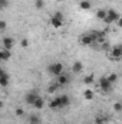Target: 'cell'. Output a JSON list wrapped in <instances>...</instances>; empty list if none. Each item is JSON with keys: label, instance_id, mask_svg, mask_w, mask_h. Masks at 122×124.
<instances>
[{"label": "cell", "instance_id": "obj_1", "mask_svg": "<svg viewBox=\"0 0 122 124\" xmlns=\"http://www.w3.org/2000/svg\"><path fill=\"white\" fill-rule=\"evenodd\" d=\"M98 38V32H91V33H85L82 36H79V43L83 46H89L93 42H96Z\"/></svg>", "mask_w": 122, "mask_h": 124}, {"label": "cell", "instance_id": "obj_2", "mask_svg": "<svg viewBox=\"0 0 122 124\" xmlns=\"http://www.w3.org/2000/svg\"><path fill=\"white\" fill-rule=\"evenodd\" d=\"M47 72L50 75H55V77H59L63 74V63L62 62H52L49 66H47Z\"/></svg>", "mask_w": 122, "mask_h": 124}, {"label": "cell", "instance_id": "obj_3", "mask_svg": "<svg viewBox=\"0 0 122 124\" xmlns=\"http://www.w3.org/2000/svg\"><path fill=\"white\" fill-rule=\"evenodd\" d=\"M109 58L112 61H121L122 59V45H115L111 51H109Z\"/></svg>", "mask_w": 122, "mask_h": 124}, {"label": "cell", "instance_id": "obj_4", "mask_svg": "<svg viewBox=\"0 0 122 124\" xmlns=\"http://www.w3.org/2000/svg\"><path fill=\"white\" fill-rule=\"evenodd\" d=\"M119 17H121V15H119L116 10H114V9H109V10H108V15H106V19H105L103 22H105L106 25H111V23H116Z\"/></svg>", "mask_w": 122, "mask_h": 124}, {"label": "cell", "instance_id": "obj_5", "mask_svg": "<svg viewBox=\"0 0 122 124\" xmlns=\"http://www.w3.org/2000/svg\"><path fill=\"white\" fill-rule=\"evenodd\" d=\"M98 84H99V88H101V90H102L103 93L109 91V90L112 88V85H114V84H111V81L108 79V77H101V78H99V82H98Z\"/></svg>", "mask_w": 122, "mask_h": 124}, {"label": "cell", "instance_id": "obj_6", "mask_svg": "<svg viewBox=\"0 0 122 124\" xmlns=\"http://www.w3.org/2000/svg\"><path fill=\"white\" fill-rule=\"evenodd\" d=\"M1 48H6V49H9V51H12V48L14 46V39L13 38H9V36H4L3 39H1Z\"/></svg>", "mask_w": 122, "mask_h": 124}, {"label": "cell", "instance_id": "obj_7", "mask_svg": "<svg viewBox=\"0 0 122 124\" xmlns=\"http://www.w3.org/2000/svg\"><path fill=\"white\" fill-rule=\"evenodd\" d=\"M69 81H70V78H69V75H66V74H62V75H59V77H56V84H58L59 87L68 85Z\"/></svg>", "mask_w": 122, "mask_h": 124}, {"label": "cell", "instance_id": "obj_8", "mask_svg": "<svg viewBox=\"0 0 122 124\" xmlns=\"http://www.w3.org/2000/svg\"><path fill=\"white\" fill-rule=\"evenodd\" d=\"M49 108L50 110H58V108H63L62 107V100L61 97H55L50 102H49Z\"/></svg>", "mask_w": 122, "mask_h": 124}, {"label": "cell", "instance_id": "obj_9", "mask_svg": "<svg viewBox=\"0 0 122 124\" xmlns=\"http://www.w3.org/2000/svg\"><path fill=\"white\" fill-rule=\"evenodd\" d=\"M83 71V63L81 61H75L72 63V72L73 74H81Z\"/></svg>", "mask_w": 122, "mask_h": 124}, {"label": "cell", "instance_id": "obj_10", "mask_svg": "<svg viewBox=\"0 0 122 124\" xmlns=\"http://www.w3.org/2000/svg\"><path fill=\"white\" fill-rule=\"evenodd\" d=\"M50 25L53 26V28H56V29H59L63 26V19H59V17H56L55 15L50 17Z\"/></svg>", "mask_w": 122, "mask_h": 124}, {"label": "cell", "instance_id": "obj_11", "mask_svg": "<svg viewBox=\"0 0 122 124\" xmlns=\"http://www.w3.org/2000/svg\"><path fill=\"white\" fill-rule=\"evenodd\" d=\"M10 58H12V51H9L6 48H1V51H0V59L4 62V61H9Z\"/></svg>", "mask_w": 122, "mask_h": 124}, {"label": "cell", "instance_id": "obj_12", "mask_svg": "<svg viewBox=\"0 0 122 124\" xmlns=\"http://www.w3.org/2000/svg\"><path fill=\"white\" fill-rule=\"evenodd\" d=\"M37 97H39V94H37V93H29V94H26L25 100H26V102H27L29 105H33V104H34V101L37 100Z\"/></svg>", "mask_w": 122, "mask_h": 124}, {"label": "cell", "instance_id": "obj_13", "mask_svg": "<svg viewBox=\"0 0 122 124\" xmlns=\"http://www.w3.org/2000/svg\"><path fill=\"white\" fill-rule=\"evenodd\" d=\"M0 85H1L3 88H6V87L9 85V75H7L4 71L0 72Z\"/></svg>", "mask_w": 122, "mask_h": 124}, {"label": "cell", "instance_id": "obj_14", "mask_svg": "<svg viewBox=\"0 0 122 124\" xmlns=\"http://www.w3.org/2000/svg\"><path fill=\"white\" fill-rule=\"evenodd\" d=\"M106 15H108V10H105V9H98L96 13H95V17H96L98 20H105V19H106Z\"/></svg>", "mask_w": 122, "mask_h": 124}, {"label": "cell", "instance_id": "obj_15", "mask_svg": "<svg viewBox=\"0 0 122 124\" xmlns=\"http://www.w3.org/2000/svg\"><path fill=\"white\" fill-rule=\"evenodd\" d=\"M33 107H34L36 110H42V108L45 107V100H43V98H42V97L39 95V97H37V100L34 101V104H33Z\"/></svg>", "mask_w": 122, "mask_h": 124}, {"label": "cell", "instance_id": "obj_16", "mask_svg": "<svg viewBox=\"0 0 122 124\" xmlns=\"http://www.w3.org/2000/svg\"><path fill=\"white\" fill-rule=\"evenodd\" d=\"M79 7H81L82 10H89V9L92 7V3L89 1V0H81Z\"/></svg>", "mask_w": 122, "mask_h": 124}, {"label": "cell", "instance_id": "obj_17", "mask_svg": "<svg viewBox=\"0 0 122 124\" xmlns=\"http://www.w3.org/2000/svg\"><path fill=\"white\" fill-rule=\"evenodd\" d=\"M93 81H95V75H93V74H88V75L83 78V84H85V85H92Z\"/></svg>", "mask_w": 122, "mask_h": 124}, {"label": "cell", "instance_id": "obj_18", "mask_svg": "<svg viewBox=\"0 0 122 124\" xmlns=\"http://www.w3.org/2000/svg\"><path fill=\"white\" fill-rule=\"evenodd\" d=\"M83 97H85V100H93V97H95V93L92 91L91 88H86V90L83 91Z\"/></svg>", "mask_w": 122, "mask_h": 124}, {"label": "cell", "instance_id": "obj_19", "mask_svg": "<svg viewBox=\"0 0 122 124\" xmlns=\"http://www.w3.org/2000/svg\"><path fill=\"white\" fill-rule=\"evenodd\" d=\"M61 100H62V107H63V108L68 107V105L70 104V100H69L68 95H61Z\"/></svg>", "mask_w": 122, "mask_h": 124}, {"label": "cell", "instance_id": "obj_20", "mask_svg": "<svg viewBox=\"0 0 122 124\" xmlns=\"http://www.w3.org/2000/svg\"><path fill=\"white\" fill-rule=\"evenodd\" d=\"M105 33L103 32H101V33H98V38H96V42L98 43H105Z\"/></svg>", "mask_w": 122, "mask_h": 124}, {"label": "cell", "instance_id": "obj_21", "mask_svg": "<svg viewBox=\"0 0 122 124\" xmlns=\"http://www.w3.org/2000/svg\"><path fill=\"white\" fill-rule=\"evenodd\" d=\"M108 79L111 81V84H115V82L118 81V75H116L115 72H112V74H109V75H108Z\"/></svg>", "mask_w": 122, "mask_h": 124}, {"label": "cell", "instance_id": "obj_22", "mask_svg": "<svg viewBox=\"0 0 122 124\" xmlns=\"http://www.w3.org/2000/svg\"><path fill=\"white\" fill-rule=\"evenodd\" d=\"M29 123L30 124H40V117H37V116H30Z\"/></svg>", "mask_w": 122, "mask_h": 124}, {"label": "cell", "instance_id": "obj_23", "mask_svg": "<svg viewBox=\"0 0 122 124\" xmlns=\"http://www.w3.org/2000/svg\"><path fill=\"white\" fill-rule=\"evenodd\" d=\"M14 114H16L17 117H23V116H25V110H23L22 107H16V110H14Z\"/></svg>", "mask_w": 122, "mask_h": 124}, {"label": "cell", "instance_id": "obj_24", "mask_svg": "<svg viewBox=\"0 0 122 124\" xmlns=\"http://www.w3.org/2000/svg\"><path fill=\"white\" fill-rule=\"evenodd\" d=\"M43 6H45V1H43V0H34V7H36L37 10L43 9Z\"/></svg>", "mask_w": 122, "mask_h": 124}, {"label": "cell", "instance_id": "obj_25", "mask_svg": "<svg viewBox=\"0 0 122 124\" xmlns=\"http://www.w3.org/2000/svg\"><path fill=\"white\" fill-rule=\"evenodd\" d=\"M105 117H102V116H96L95 117V124H105Z\"/></svg>", "mask_w": 122, "mask_h": 124}, {"label": "cell", "instance_id": "obj_26", "mask_svg": "<svg viewBox=\"0 0 122 124\" xmlns=\"http://www.w3.org/2000/svg\"><path fill=\"white\" fill-rule=\"evenodd\" d=\"M58 88H59V85H58V84H53L52 87H49V88H47V93H49V94H55L56 91H58Z\"/></svg>", "mask_w": 122, "mask_h": 124}, {"label": "cell", "instance_id": "obj_27", "mask_svg": "<svg viewBox=\"0 0 122 124\" xmlns=\"http://www.w3.org/2000/svg\"><path fill=\"white\" fill-rule=\"evenodd\" d=\"M114 110L116 113H121L122 111V102H114Z\"/></svg>", "mask_w": 122, "mask_h": 124}, {"label": "cell", "instance_id": "obj_28", "mask_svg": "<svg viewBox=\"0 0 122 124\" xmlns=\"http://www.w3.org/2000/svg\"><path fill=\"white\" fill-rule=\"evenodd\" d=\"M20 45H22V48H27V46H29V39L23 38V39L20 40Z\"/></svg>", "mask_w": 122, "mask_h": 124}, {"label": "cell", "instance_id": "obj_29", "mask_svg": "<svg viewBox=\"0 0 122 124\" xmlns=\"http://www.w3.org/2000/svg\"><path fill=\"white\" fill-rule=\"evenodd\" d=\"M0 4H1V9H6L9 6V1L7 0H0Z\"/></svg>", "mask_w": 122, "mask_h": 124}, {"label": "cell", "instance_id": "obj_30", "mask_svg": "<svg viewBox=\"0 0 122 124\" xmlns=\"http://www.w3.org/2000/svg\"><path fill=\"white\" fill-rule=\"evenodd\" d=\"M0 29H1V31H4V29H6V22H4V20H1V22H0Z\"/></svg>", "mask_w": 122, "mask_h": 124}, {"label": "cell", "instance_id": "obj_31", "mask_svg": "<svg viewBox=\"0 0 122 124\" xmlns=\"http://www.w3.org/2000/svg\"><path fill=\"white\" fill-rule=\"evenodd\" d=\"M116 26H118V28H121V29H122V16L119 17V19H118V22H116Z\"/></svg>", "mask_w": 122, "mask_h": 124}, {"label": "cell", "instance_id": "obj_32", "mask_svg": "<svg viewBox=\"0 0 122 124\" xmlns=\"http://www.w3.org/2000/svg\"><path fill=\"white\" fill-rule=\"evenodd\" d=\"M55 16H56V17H59V19H63V13H62V12H56V13H55Z\"/></svg>", "mask_w": 122, "mask_h": 124}, {"label": "cell", "instance_id": "obj_33", "mask_svg": "<svg viewBox=\"0 0 122 124\" xmlns=\"http://www.w3.org/2000/svg\"><path fill=\"white\" fill-rule=\"evenodd\" d=\"M108 1H112V0H108Z\"/></svg>", "mask_w": 122, "mask_h": 124}]
</instances>
